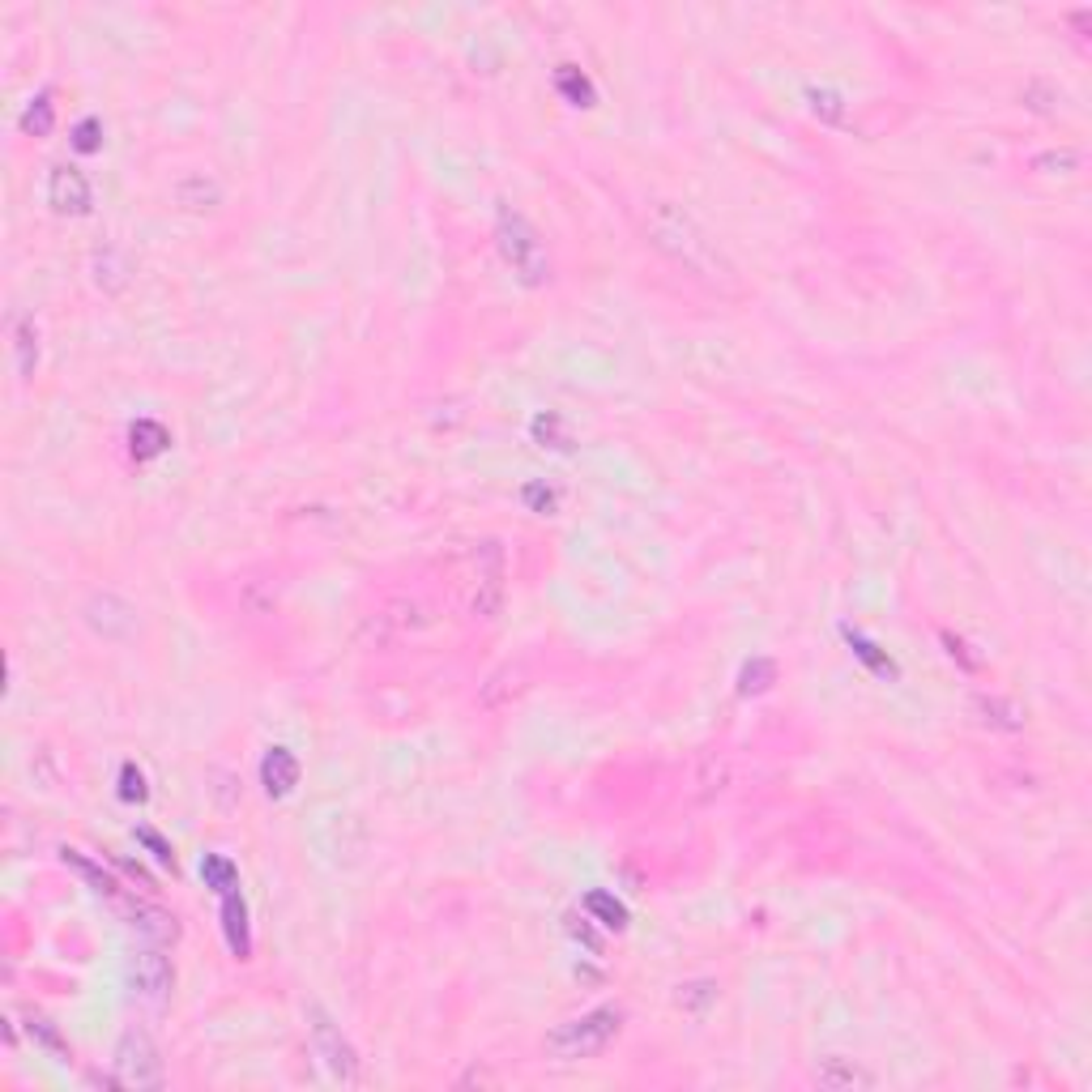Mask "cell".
<instances>
[{
  "instance_id": "5",
  "label": "cell",
  "mask_w": 1092,
  "mask_h": 1092,
  "mask_svg": "<svg viewBox=\"0 0 1092 1092\" xmlns=\"http://www.w3.org/2000/svg\"><path fill=\"white\" fill-rule=\"evenodd\" d=\"M307 1028H312V1050H316V1058H325V1067L341 1080V1084H355L359 1080V1058H355V1050H351V1042L341 1038V1028L325 1016V1008H312L307 1012Z\"/></svg>"
},
{
  "instance_id": "11",
  "label": "cell",
  "mask_w": 1092,
  "mask_h": 1092,
  "mask_svg": "<svg viewBox=\"0 0 1092 1092\" xmlns=\"http://www.w3.org/2000/svg\"><path fill=\"white\" fill-rule=\"evenodd\" d=\"M815 1080H820L824 1088H837V1092H845V1088H875V1076H871L867 1067H858L853 1058H841V1054L820 1058Z\"/></svg>"
},
{
  "instance_id": "22",
  "label": "cell",
  "mask_w": 1092,
  "mask_h": 1092,
  "mask_svg": "<svg viewBox=\"0 0 1092 1092\" xmlns=\"http://www.w3.org/2000/svg\"><path fill=\"white\" fill-rule=\"evenodd\" d=\"M61 858L69 862V867H73V871H77L85 883L95 887V893H103V897H111V893H116V883H111V875H107L103 867H95V862L85 858V853H77V849H61Z\"/></svg>"
},
{
  "instance_id": "18",
  "label": "cell",
  "mask_w": 1092,
  "mask_h": 1092,
  "mask_svg": "<svg viewBox=\"0 0 1092 1092\" xmlns=\"http://www.w3.org/2000/svg\"><path fill=\"white\" fill-rule=\"evenodd\" d=\"M845 641H849L853 657H858V662L867 666L871 675H879V679H893V675H897V662H893V657H887L879 645H871L867 636H858V631H849V627H845Z\"/></svg>"
},
{
  "instance_id": "27",
  "label": "cell",
  "mask_w": 1092,
  "mask_h": 1092,
  "mask_svg": "<svg viewBox=\"0 0 1092 1092\" xmlns=\"http://www.w3.org/2000/svg\"><path fill=\"white\" fill-rule=\"evenodd\" d=\"M521 500H525V504H530L534 512H542V516H546V512H555V508H559V492H555V486H546L542 478H534V482H525V492H521Z\"/></svg>"
},
{
  "instance_id": "29",
  "label": "cell",
  "mask_w": 1092,
  "mask_h": 1092,
  "mask_svg": "<svg viewBox=\"0 0 1092 1092\" xmlns=\"http://www.w3.org/2000/svg\"><path fill=\"white\" fill-rule=\"evenodd\" d=\"M811 107H815V116H824L832 124L845 120V103H841V95H832V90H811Z\"/></svg>"
},
{
  "instance_id": "7",
  "label": "cell",
  "mask_w": 1092,
  "mask_h": 1092,
  "mask_svg": "<svg viewBox=\"0 0 1092 1092\" xmlns=\"http://www.w3.org/2000/svg\"><path fill=\"white\" fill-rule=\"evenodd\" d=\"M474 563H478V585H474V615L492 619L500 611V597H504V551L496 542H482L474 551Z\"/></svg>"
},
{
  "instance_id": "12",
  "label": "cell",
  "mask_w": 1092,
  "mask_h": 1092,
  "mask_svg": "<svg viewBox=\"0 0 1092 1092\" xmlns=\"http://www.w3.org/2000/svg\"><path fill=\"white\" fill-rule=\"evenodd\" d=\"M129 926L137 935L154 939V943L176 939V917H171L167 909H158V905H146V901H129Z\"/></svg>"
},
{
  "instance_id": "2",
  "label": "cell",
  "mask_w": 1092,
  "mask_h": 1092,
  "mask_svg": "<svg viewBox=\"0 0 1092 1092\" xmlns=\"http://www.w3.org/2000/svg\"><path fill=\"white\" fill-rule=\"evenodd\" d=\"M496 244L504 252L508 269L521 278L525 286H542L551 278V256H546V244L538 240V231L512 210H500V222H496Z\"/></svg>"
},
{
  "instance_id": "6",
  "label": "cell",
  "mask_w": 1092,
  "mask_h": 1092,
  "mask_svg": "<svg viewBox=\"0 0 1092 1092\" xmlns=\"http://www.w3.org/2000/svg\"><path fill=\"white\" fill-rule=\"evenodd\" d=\"M129 982H133V994L141 1003L162 1008V1003L171 998V982H176V973H171V964H167V956L158 952V947H141V952L133 956V964H129Z\"/></svg>"
},
{
  "instance_id": "1",
  "label": "cell",
  "mask_w": 1092,
  "mask_h": 1092,
  "mask_svg": "<svg viewBox=\"0 0 1092 1092\" xmlns=\"http://www.w3.org/2000/svg\"><path fill=\"white\" fill-rule=\"evenodd\" d=\"M645 226H649V240L662 248L675 265H683L687 274H696V278H708V282H726L734 269L730 261L722 256V248H717L704 231H700V222L670 206V201H657V206H649L645 214Z\"/></svg>"
},
{
  "instance_id": "15",
  "label": "cell",
  "mask_w": 1092,
  "mask_h": 1092,
  "mask_svg": "<svg viewBox=\"0 0 1092 1092\" xmlns=\"http://www.w3.org/2000/svg\"><path fill=\"white\" fill-rule=\"evenodd\" d=\"M95 282L103 286V291H124L129 286V256L120 248H99L95 252Z\"/></svg>"
},
{
  "instance_id": "24",
  "label": "cell",
  "mask_w": 1092,
  "mask_h": 1092,
  "mask_svg": "<svg viewBox=\"0 0 1092 1092\" xmlns=\"http://www.w3.org/2000/svg\"><path fill=\"white\" fill-rule=\"evenodd\" d=\"M51 120H56V103H51V95L31 99V107L22 111V129H26V133H35V137H47V133H51Z\"/></svg>"
},
{
  "instance_id": "21",
  "label": "cell",
  "mask_w": 1092,
  "mask_h": 1092,
  "mask_svg": "<svg viewBox=\"0 0 1092 1092\" xmlns=\"http://www.w3.org/2000/svg\"><path fill=\"white\" fill-rule=\"evenodd\" d=\"M585 909H589V917H597V922L607 926V931H623V926H627V909H623V901H615L611 893H589V897H585Z\"/></svg>"
},
{
  "instance_id": "25",
  "label": "cell",
  "mask_w": 1092,
  "mask_h": 1092,
  "mask_svg": "<svg viewBox=\"0 0 1092 1092\" xmlns=\"http://www.w3.org/2000/svg\"><path fill=\"white\" fill-rule=\"evenodd\" d=\"M772 679H777V666H772L768 657H756V662H747L738 692H742V696H760V692H768V683H772Z\"/></svg>"
},
{
  "instance_id": "26",
  "label": "cell",
  "mask_w": 1092,
  "mask_h": 1092,
  "mask_svg": "<svg viewBox=\"0 0 1092 1092\" xmlns=\"http://www.w3.org/2000/svg\"><path fill=\"white\" fill-rule=\"evenodd\" d=\"M26 1032H31V1042H39V1046H43V1050H51L56 1058H65V1054H69V1046L61 1042V1032H56V1028H51L43 1016H31V1020H26Z\"/></svg>"
},
{
  "instance_id": "4",
  "label": "cell",
  "mask_w": 1092,
  "mask_h": 1092,
  "mask_svg": "<svg viewBox=\"0 0 1092 1092\" xmlns=\"http://www.w3.org/2000/svg\"><path fill=\"white\" fill-rule=\"evenodd\" d=\"M111 1080L120 1088H162L167 1084V1071H162V1058H158V1046L146 1038L141 1028H129L120 1046H116V1058H111Z\"/></svg>"
},
{
  "instance_id": "17",
  "label": "cell",
  "mask_w": 1092,
  "mask_h": 1092,
  "mask_svg": "<svg viewBox=\"0 0 1092 1092\" xmlns=\"http://www.w3.org/2000/svg\"><path fill=\"white\" fill-rule=\"evenodd\" d=\"M530 436H534L542 448H555V452H572V448H577V440H572V427H568L555 410L538 414V418L530 423Z\"/></svg>"
},
{
  "instance_id": "8",
  "label": "cell",
  "mask_w": 1092,
  "mask_h": 1092,
  "mask_svg": "<svg viewBox=\"0 0 1092 1092\" xmlns=\"http://www.w3.org/2000/svg\"><path fill=\"white\" fill-rule=\"evenodd\" d=\"M85 623H90L107 641H124V636H133V627H137V611L116 593H95L90 602H85Z\"/></svg>"
},
{
  "instance_id": "13",
  "label": "cell",
  "mask_w": 1092,
  "mask_h": 1092,
  "mask_svg": "<svg viewBox=\"0 0 1092 1092\" xmlns=\"http://www.w3.org/2000/svg\"><path fill=\"white\" fill-rule=\"evenodd\" d=\"M176 201L188 210H214L222 201V188H218V180L206 176V171H192V176H184L176 184Z\"/></svg>"
},
{
  "instance_id": "10",
  "label": "cell",
  "mask_w": 1092,
  "mask_h": 1092,
  "mask_svg": "<svg viewBox=\"0 0 1092 1092\" xmlns=\"http://www.w3.org/2000/svg\"><path fill=\"white\" fill-rule=\"evenodd\" d=\"M299 781V760L286 752V747H269L265 760H261V786L269 798H286Z\"/></svg>"
},
{
  "instance_id": "28",
  "label": "cell",
  "mask_w": 1092,
  "mask_h": 1092,
  "mask_svg": "<svg viewBox=\"0 0 1092 1092\" xmlns=\"http://www.w3.org/2000/svg\"><path fill=\"white\" fill-rule=\"evenodd\" d=\"M99 137H103V124L95 116H85L77 129H73V150L77 154H95L99 150Z\"/></svg>"
},
{
  "instance_id": "9",
  "label": "cell",
  "mask_w": 1092,
  "mask_h": 1092,
  "mask_svg": "<svg viewBox=\"0 0 1092 1092\" xmlns=\"http://www.w3.org/2000/svg\"><path fill=\"white\" fill-rule=\"evenodd\" d=\"M47 201H51L56 214H85V210H90V201H95V192H90V180H85L77 167H51Z\"/></svg>"
},
{
  "instance_id": "16",
  "label": "cell",
  "mask_w": 1092,
  "mask_h": 1092,
  "mask_svg": "<svg viewBox=\"0 0 1092 1092\" xmlns=\"http://www.w3.org/2000/svg\"><path fill=\"white\" fill-rule=\"evenodd\" d=\"M129 444H133V457H137V462H150V457H158V452L171 444V436H167V427H162V423H154V418H137V423L129 427Z\"/></svg>"
},
{
  "instance_id": "23",
  "label": "cell",
  "mask_w": 1092,
  "mask_h": 1092,
  "mask_svg": "<svg viewBox=\"0 0 1092 1092\" xmlns=\"http://www.w3.org/2000/svg\"><path fill=\"white\" fill-rule=\"evenodd\" d=\"M201 875H206V883L214 887V893H222V897L235 893V879H240L235 875V862L222 858V853H210L206 862H201Z\"/></svg>"
},
{
  "instance_id": "30",
  "label": "cell",
  "mask_w": 1092,
  "mask_h": 1092,
  "mask_svg": "<svg viewBox=\"0 0 1092 1092\" xmlns=\"http://www.w3.org/2000/svg\"><path fill=\"white\" fill-rule=\"evenodd\" d=\"M146 777H141V768H133V764H124L120 768V798L124 802H146Z\"/></svg>"
},
{
  "instance_id": "31",
  "label": "cell",
  "mask_w": 1092,
  "mask_h": 1092,
  "mask_svg": "<svg viewBox=\"0 0 1092 1092\" xmlns=\"http://www.w3.org/2000/svg\"><path fill=\"white\" fill-rule=\"evenodd\" d=\"M137 841H141V845H150V853H154L158 862H167V867H171V862H176V853H171V845H167V841L158 837V832L141 828V832H137Z\"/></svg>"
},
{
  "instance_id": "3",
  "label": "cell",
  "mask_w": 1092,
  "mask_h": 1092,
  "mask_svg": "<svg viewBox=\"0 0 1092 1092\" xmlns=\"http://www.w3.org/2000/svg\"><path fill=\"white\" fill-rule=\"evenodd\" d=\"M619 1024H623V1016H619L615 1008H597V1012H589V1016H577V1020L559 1024V1028L551 1032V1038H546V1050H551L555 1058H563V1062L593 1058V1054H602V1050H607V1046L615 1042Z\"/></svg>"
},
{
  "instance_id": "20",
  "label": "cell",
  "mask_w": 1092,
  "mask_h": 1092,
  "mask_svg": "<svg viewBox=\"0 0 1092 1092\" xmlns=\"http://www.w3.org/2000/svg\"><path fill=\"white\" fill-rule=\"evenodd\" d=\"M13 341H17V371H22V376H35V363H39V333H35V321H31V316H22V321H17Z\"/></svg>"
},
{
  "instance_id": "14",
  "label": "cell",
  "mask_w": 1092,
  "mask_h": 1092,
  "mask_svg": "<svg viewBox=\"0 0 1092 1092\" xmlns=\"http://www.w3.org/2000/svg\"><path fill=\"white\" fill-rule=\"evenodd\" d=\"M222 926H226V943H231L235 956H248L252 952V935H248V909L235 893L222 897Z\"/></svg>"
},
{
  "instance_id": "19",
  "label": "cell",
  "mask_w": 1092,
  "mask_h": 1092,
  "mask_svg": "<svg viewBox=\"0 0 1092 1092\" xmlns=\"http://www.w3.org/2000/svg\"><path fill=\"white\" fill-rule=\"evenodd\" d=\"M555 90L572 103V107H593V81L577 69V65H559V73H555Z\"/></svg>"
}]
</instances>
